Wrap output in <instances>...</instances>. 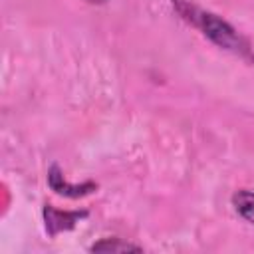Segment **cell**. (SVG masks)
Instances as JSON below:
<instances>
[{"label":"cell","instance_id":"obj_1","mask_svg":"<svg viewBox=\"0 0 254 254\" xmlns=\"http://www.w3.org/2000/svg\"><path fill=\"white\" fill-rule=\"evenodd\" d=\"M173 2L177 4V10L181 12V16L185 20L192 22L210 42H214L216 46H220L232 54L250 56V44L228 22H224L216 14H210V12L198 10L196 6H190L189 2H183V0H173Z\"/></svg>","mask_w":254,"mask_h":254},{"label":"cell","instance_id":"obj_2","mask_svg":"<svg viewBox=\"0 0 254 254\" xmlns=\"http://www.w3.org/2000/svg\"><path fill=\"white\" fill-rule=\"evenodd\" d=\"M87 212H62V210H56L54 206H46L44 208V220H46V230L56 236L64 230H69L73 228L81 218H85Z\"/></svg>","mask_w":254,"mask_h":254},{"label":"cell","instance_id":"obj_3","mask_svg":"<svg viewBox=\"0 0 254 254\" xmlns=\"http://www.w3.org/2000/svg\"><path fill=\"white\" fill-rule=\"evenodd\" d=\"M48 181H50V187H52L58 194H65V196H73V198H75V196L89 194L91 190L97 189L95 183H81V185H71V183H67V181L64 179V175H62V171H60L56 165L50 169Z\"/></svg>","mask_w":254,"mask_h":254},{"label":"cell","instance_id":"obj_4","mask_svg":"<svg viewBox=\"0 0 254 254\" xmlns=\"http://www.w3.org/2000/svg\"><path fill=\"white\" fill-rule=\"evenodd\" d=\"M234 210L248 222H254V192L252 190H238L232 194Z\"/></svg>","mask_w":254,"mask_h":254},{"label":"cell","instance_id":"obj_5","mask_svg":"<svg viewBox=\"0 0 254 254\" xmlns=\"http://www.w3.org/2000/svg\"><path fill=\"white\" fill-rule=\"evenodd\" d=\"M127 250H141V246L129 244L121 238H103L91 246V252H127Z\"/></svg>","mask_w":254,"mask_h":254},{"label":"cell","instance_id":"obj_6","mask_svg":"<svg viewBox=\"0 0 254 254\" xmlns=\"http://www.w3.org/2000/svg\"><path fill=\"white\" fill-rule=\"evenodd\" d=\"M85 2H89V4H105L107 0H85Z\"/></svg>","mask_w":254,"mask_h":254}]
</instances>
